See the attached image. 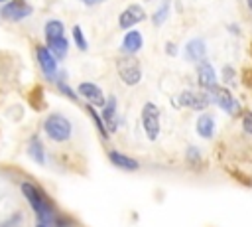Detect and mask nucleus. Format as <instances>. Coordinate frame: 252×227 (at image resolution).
Returning <instances> with one entry per match:
<instances>
[{
  "label": "nucleus",
  "mask_w": 252,
  "mask_h": 227,
  "mask_svg": "<svg viewBox=\"0 0 252 227\" xmlns=\"http://www.w3.org/2000/svg\"><path fill=\"white\" fill-rule=\"evenodd\" d=\"M20 189H22L24 197L28 199L32 211L35 213L37 223H43V225H47V227H53L55 217H57L59 213H57L53 201L49 199V195H47L41 188H37L33 182H28V180L20 184Z\"/></svg>",
  "instance_id": "f257e3e1"
},
{
  "label": "nucleus",
  "mask_w": 252,
  "mask_h": 227,
  "mask_svg": "<svg viewBox=\"0 0 252 227\" xmlns=\"http://www.w3.org/2000/svg\"><path fill=\"white\" fill-rule=\"evenodd\" d=\"M43 130H45V134H47L51 140H55V142H65V140H69V138H71V132H73L71 122L67 120V116H63V114H59V113H53V114H49V116L45 118Z\"/></svg>",
  "instance_id": "f03ea898"
},
{
  "label": "nucleus",
  "mask_w": 252,
  "mask_h": 227,
  "mask_svg": "<svg viewBox=\"0 0 252 227\" xmlns=\"http://www.w3.org/2000/svg\"><path fill=\"white\" fill-rule=\"evenodd\" d=\"M142 126H144V132L148 136V140H158L159 136V109L154 105V103H146L144 109H142Z\"/></svg>",
  "instance_id": "7ed1b4c3"
},
{
  "label": "nucleus",
  "mask_w": 252,
  "mask_h": 227,
  "mask_svg": "<svg viewBox=\"0 0 252 227\" xmlns=\"http://www.w3.org/2000/svg\"><path fill=\"white\" fill-rule=\"evenodd\" d=\"M116 69H118V77L126 85H136L142 79V67L134 57H120L116 63Z\"/></svg>",
  "instance_id": "20e7f679"
},
{
  "label": "nucleus",
  "mask_w": 252,
  "mask_h": 227,
  "mask_svg": "<svg viewBox=\"0 0 252 227\" xmlns=\"http://www.w3.org/2000/svg\"><path fill=\"white\" fill-rule=\"evenodd\" d=\"M207 95H209V99H211L215 105H219L226 114L238 113V101L232 97V93H230L228 89H224V87H213Z\"/></svg>",
  "instance_id": "39448f33"
},
{
  "label": "nucleus",
  "mask_w": 252,
  "mask_h": 227,
  "mask_svg": "<svg viewBox=\"0 0 252 227\" xmlns=\"http://www.w3.org/2000/svg\"><path fill=\"white\" fill-rule=\"evenodd\" d=\"M30 14H32V6L26 0H8V4L2 8V18L10 22H20Z\"/></svg>",
  "instance_id": "423d86ee"
},
{
  "label": "nucleus",
  "mask_w": 252,
  "mask_h": 227,
  "mask_svg": "<svg viewBox=\"0 0 252 227\" xmlns=\"http://www.w3.org/2000/svg\"><path fill=\"white\" fill-rule=\"evenodd\" d=\"M35 55H37L39 67H41V71L45 73V77H47V79H55V77H57V59L51 55V51H49L45 45H39L37 51H35Z\"/></svg>",
  "instance_id": "0eeeda50"
},
{
  "label": "nucleus",
  "mask_w": 252,
  "mask_h": 227,
  "mask_svg": "<svg viewBox=\"0 0 252 227\" xmlns=\"http://www.w3.org/2000/svg\"><path fill=\"white\" fill-rule=\"evenodd\" d=\"M179 103H181L183 107L193 109V111H205V109H207V105L211 103V99H209V95H207L205 91H203V93L183 91V93L179 95Z\"/></svg>",
  "instance_id": "6e6552de"
},
{
  "label": "nucleus",
  "mask_w": 252,
  "mask_h": 227,
  "mask_svg": "<svg viewBox=\"0 0 252 227\" xmlns=\"http://www.w3.org/2000/svg\"><path fill=\"white\" fill-rule=\"evenodd\" d=\"M79 95H83L89 103H91V107H102L104 105V95H102V89L98 87V85H94V83H89V81H85V83H81L79 85Z\"/></svg>",
  "instance_id": "1a4fd4ad"
},
{
  "label": "nucleus",
  "mask_w": 252,
  "mask_h": 227,
  "mask_svg": "<svg viewBox=\"0 0 252 227\" xmlns=\"http://www.w3.org/2000/svg\"><path fill=\"white\" fill-rule=\"evenodd\" d=\"M146 18V14H144V10H142V6H138V4H130L122 14H120V18H118V24H120V28H132V26H136L138 22H142Z\"/></svg>",
  "instance_id": "9d476101"
},
{
  "label": "nucleus",
  "mask_w": 252,
  "mask_h": 227,
  "mask_svg": "<svg viewBox=\"0 0 252 227\" xmlns=\"http://www.w3.org/2000/svg\"><path fill=\"white\" fill-rule=\"evenodd\" d=\"M108 160H110V164H114L116 168L126 170V172H136L140 168L138 160H134L132 156H128L120 150H108Z\"/></svg>",
  "instance_id": "9b49d317"
},
{
  "label": "nucleus",
  "mask_w": 252,
  "mask_h": 227,
  "mask_svg": "<svg viewBox=\"0 0 252 227\" xmlns=\"http://www.w3.org/2000/svg\"><path fill=\"white\" fill-rule=\"evenodd\" d=\"M197 79H199V85L205 89V91H211L213 87H217V73L213 69V65L209 61H201L199 67H197Z\"/></svg>",
  "instance_id": "f8f14e48"
},
{
  "label": "nucleus",
  "mask_w": 252,
  "mask_h": 227,
  "mask_svg": "<svg viewBox=\"0 0 252 227\" xmlns=\"http://www.w3.org/2000/svg\"><path fill=\"white\" fill-rule=\"evenodd\" d=\"M104 109H102V122H104V126H106V130H110V132H114L116 128H118V114H116V97H110L108 101H104V105H102Z\"/></svg>",
  "instance_id": "ddd939ff"
},
{
  "label": "nucleus",
  "mask_w": 252,
  "mask_h": 227,
  "mask_svg": "<svg viewBox=\"0 0 252 227\" xmlns=\"http://www.w3.org/2000/svg\"><path fill=\"white\" fill-rule=\"evenodd\" d=\"M142 43H144L142 34H140V32H136V30H132V32H128V34L124 36L120 49H122L126 55H134V53H138V51L142 49Z\"/></svg>",
  "instance_id": "4468645a"
},
{
  "label": "nucleus",
  "mask_w": 252,
  "mask_h": 227,
  "mask_svg": "<svg viewBox=\"0 0 252 227\" xmlns=\"http://www.w3.org/2000/svg\"><path fill=\"white\" fill-rule=\"evenodd\" d=\"M215 128H217V124H215V118L211 116V114H201L199 118H197V122H195V130H197V134L201 136V138H213L215 136Z\"/></svg>",
  "instance_id": "2eb2a0df"
},
{
  "label": "nucleus",
  "mask_w": 252,
  "mask_h": 227,
  "mask_svg": "<svg viewBox=\"0 0 252 227\" xmlns=\"http://www.w3.org/2000/svg\"><path fill=\"white\" fill-rule=\"evenodd\" d=\"M28 156L35 164H39V166L45 164V148H43V144H41V140L37 136H32L30 138V142H28Z\"/></svg>",
  "instance_id": "dca6fc26"
},
{
  "label": "nucleus",
  "mask_w": 252,
  "mask_h": 227,
  "mask_svg": "<svg viewBox=\"0 0 252 227\" xmlns=\"http://www.w3.org/2000/svg\"><path fill=\"white\" fill-rule=\"evenodd\" d=\"M205 53H207V47H205V41H203V39H191V41H187V45H185V55H187V59H191V61H201V59L205 57Z\"/></svg>",
  "instance_id": "f3484780"
},
{
  "label": "nucleus",
  "mask_w": 252,
  "mask_h": 227,
  "mask_svg": "<svg viewBox=\"0 0 252 227\" xmlns=\"http://www.w3.org/2000/svg\"><path fill=\"white\" fill-rule=\"evenodd\" d=\"M47 49L51 51V55H53L55 59H63V57L67 55L69 41L65 39V36H63V38H57V39H51V41H47Z\"/></svg>",
  "instance_id": "a211bd4d"
},
{
  "label": "nucleus",
  "mask_w": 252,
  "mask_h": 227,
  "mask_svg": "<svg viewBox=\"0 0 252 227\" xmlns=\"http://www.w3.org/2000/svg\"><path fill=\"white\" fill-rule=\"evenodd\" d=\"M63 36H65V26H63V22H59V20H49V22L45 24V38H47V41L57 39V38H63Z\"/></svg>",
  "instance_id": "6ab92c4d"
},
{
  "label": "nucleus",
  "mask_w": 252,
  "mask_h": 227,
  "mask_svg": "<svg viewBox=\"0 0 252 227\" xmlns=\"http://www.w3.org/2000/svg\"><path fill=\"white\" fill-rule=\"evenodd\" d=\"M87 111H89V114H91V118H93V122H94V126L98 128V132H100V136H102V140H108V130H106V126H104V122H102V118H100V114L94 111V107H87Z\"/></svg>",
  "instance_id": "aec40b11"
},
{
  "label": "nucleus",
  "mask_w": 252,
  "mask_h": 227,
  "mask_svg": "<svg viewBox=\"0 0 252 227\" xmlns=\"http://www.w3.org/2000/svg\"><path fill=\"white\" fill-rule=\"evenodd\" d=\"M167 14H169V0H163V4L156 10V14H154V24L156 26H161L163 22H165V18H167Z\"/></svg>",
  "instance_id": "412c9836"
},
{
  "label": "nucleus",
  "mask_w": 252,
  "mask_h": 227,
  "mask_svg": "<svg viewBox=\"0 0 252 227\" xmlns=\"http://www.w3.org/2000/svg\"><path fill=\"white\" fill-rule=\"evenodd\" d=\"M73 39H75V43H77V47H79L81 51L87 49V39H85V36H83L81 26H75V28H73Z\"/></svg>",
  "instance_id": "4be33fe9"
},
{
  "label": "nucleus",
  "mask_w": 252,
  "mask_h": 227,
  "mask_svg": "<svg viewBox=\"0 0 252 227\" xmlns=\"http://www.w3.org/2000/svg\"><path fill=\"white\" fill-rule=\"evenodd\" d=\"M185 156H187V162L189 164H199L201 162V150L197 146H189Z\"/></svg>",
  "instance_id": "5701e85b"
},
{
  "label": "nucleus",
  "mask_w": 252,
  "mask_h": 227,
  "mask_svg": "<svg viewBox=\"0 0 252 227\" xmlns=\"http://www.w3.org/2000/svg\"><path fill=\"white\" fill-rule=\"evenodd\" d=\"M242 130L252 136V113H246L242 118Z\"/></svg>",
  "instance_id": "b1692460"
},
{
  "label": "nucleus",
  "mask_w": 252,
  "mask_h": 227,
  "mask_svg": "<svg viewBox=\"0 0 252 227\" xmlns=\"http://www.w3.org/2000/svg\"><path fill=\"white\" fill-rule=\"evenodd\" d=\"M59 91H61V93H65V95H67L69 99H73V101L77 99V93H75L73 89H69V85H65L63 81H59Z\"/></svg>",
  "instance_id": "393cba45"
},
{
  "label": "nucleus",
  "mask_w": 252,
  "mask_h": 227,
  "mask_svg": "<svg viewBox=\"0 0 252 227\" xmlns=\"http://www.w3.org/2000/svg\"><path fill=\"white\" fill-rule=\"evenodd\" d=\"M16 223H20V213H16L12 221H4V223H0V227H14Z\"/></svg>",
  "instance_id": "a878e982"
},
{
  "label": "nucleus",
  "mask_w": 252,
  "mask_h": 227,
  "mask_svg": "<svg viewBox=\"0 0 252 227\" xmlns=\"http://www.w3.org/2000/svg\"><path fill=\"white\" fill-rule=\"evenodd\" d=\"M87 6H96V4H100V2H104V0H83Z\"/></svg>",
  "instance_id": "bb28decb"
},
{
  "label": "nucleus",
  "mask_w": 252,
  "mask_h": 227,
  "mask_svg": "<svg viewBox=\"0 0 252 227\" xmlns=\"http://www.w3.org/2000/svg\"><path fill=\"white\" fill-rule=\"evenodd\" d=\"M165 49H167V53H169V55H171V53L175 55V51H177V47H175V45H171V43H167V47H165Z\"/></svg>",
  "instance_id": "cd10ccee"
},
{
  "label": "nucleus",
  "mask_w": 252,
  "mask_h": 227,
  "mask_svg": "<svg viewBox=\"0 0 252 227\" xmlns=\"http://www.w3.org/2000/svg\"><path fill=\"white\" fill-rule=\"evenodd\" d=\"M248 2V8H250V12H252V0H246Z\"/></svg>",
  "instance_id": "c85d7f7f"
},
{
  "label": "nucleus",
  "mask_w": 252,
  "mask_h": 227,
  "mask_svg": "<svg viewBox=\"0 0 252 227\" xmlns=\"http://www.w3.org/2000/svg\"><path fill=\"white\" fill-rule=\"evenodd\" d=\"M35 227H47V225H43V223H35Z\"/></svg>",
  "instance_id": "c756f323"
},
{
  "label": "nucleus",
  "mask_w": 252,
  "mask_h": 227,
  "mask_svg": "<svg viewBox=\"0 0 252 227\" xmlns=\"http://www.w3.org/2000/svg\"><path fill=\"white\" fill-rule=\"evenodd\" d=\"M0 2H8V0H0Z\"/></svg>",
  "instance_id": "7c9ffc66"
},
{
  "label": "nucleus",
  "mask_w": 252,
  "mask_h": 227,
  "mask_svg": "<svg viewBox=\"0 0 252 227\" xmlns=\"http://www.w3.org/2000/svg\"><path fill=\"white\" fill-rule=\"evenodd\" d=\"M148 2H150V0H148Z\"/></svg>",
  "instance_id": "2f4dec72"
}]
</instances>
